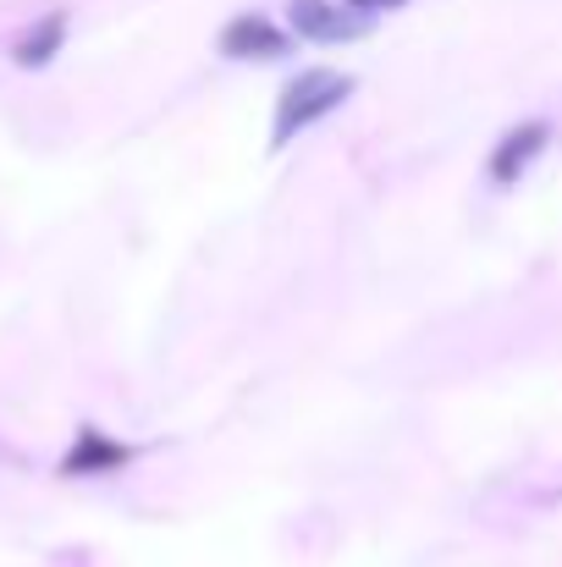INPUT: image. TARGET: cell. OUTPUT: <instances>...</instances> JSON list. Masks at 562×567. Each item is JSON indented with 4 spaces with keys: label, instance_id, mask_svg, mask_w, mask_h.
Segmentation results:
<instances>
[{
    "label": "cell",
    "instance_id": "6da1fadb",
    "mask_svg": "<svg viewBox=\"0 0 562 567\" xmlns=\"http://www.w3.org/2000/svg\"><path fill=\"white\" fill-rule=\"evenodd\" d=\"M354 94V78L348 72H331V66H309L298 72L282 94H276V127H270V150H287L304 127L326 122L343 100Z\"/></svg>",
    "mask_w": 562,
    "mask_h": 567
},
{
    "label": "cell",
    "instance_id": "7a4b0ae2",
    "mask_svg": "<svg viewBox=\"0 0 562 567\" xmlns=\"http://www.w3.org/2000/svg\"><path fill=\"white\" fill-rule=\"evenodd\" d=\"M546 144H552V122H546V116H530V122L508 127V133L497 138L491 161H486V177H491L497 188H513L519 177H530V166L541 161Z\"/></svg>",
    "mask_w": 562,
    "mask_h": 567
},
{
    "label": "cell",
    "instance_id": "3957f363",
    "mask_svg": "<svg viewBox=\"0 0 562 567\" xmlns=\"http://www.w3.org/2000/svg\"><path fill=\"white\" fill-rule=\"evenodd\" d=\"M287 17H293V33L315 39V44H343V39H365L370 33V17L359 6H348V0H293Z\"/></svg>",
    "mask_w": 562,
    "mask_h": 567
},
{
    "label": "cell",
    "instance_id": "277c9868",
    "mask_svg": "<svg viewBox=\"0 0 562 567\" xmlns=\"http://www.w3.org/2000/svg\"><path fill=\"white\" fill-rule=\"evenodd\" d=\"M133 457H139V446H127V441H116V435L83 424L78 441H72V452L61 457V474H67V480H100V474H122Z\"/></svg>",
    "mask_w": 562,
    "mask_h": 567
},
{
    "label": "cell",
    "instance_id": "5b68a950",
    "mask_svg": "<svg viewBox=\"0 0 562 567\" xmlns=\"http://www.w3.org/2000/svg\"><path fill=\"white\" fill-rule=\"evenodd\" d=\"M221 55H232V61H276V55H287L293 50V33H282L270 17H232L226 28H221Z\"/></svg>",
    "mask_w": 562,
    "mask_h": 567
},
{
    "label": "cell",
    "instance_id": "8992f818",
    "mask_svg": "<svg viewBox=\"0 0 562 567\" xmlns=\"http://www.w3.org/2000/svg\"><path fill=\"white\" fill-rule=\"evenodd\" d=\"M67 44V11H50V17H39L17 44H11V61L22 66V72H39V66H50L55 61V50Z\"/></svg>",
    "mask_w": 562,
    "mask_h": 567
},
{
    "label": "cell",
    "instance_id": "52a82bcc",
    "mask_svg": "<svg viewBox=\"0 0 562 567\" xmlns=\"http://www.w3.org/2000/svg\"><path fill=\"white\" fill-rule=\"evenodd\" d=\"M348 6H359V11H386V6H402V0H348Z\"/></svg>",
    "mask_w": 562,
    "mask_h": 567
}]
</instances>
